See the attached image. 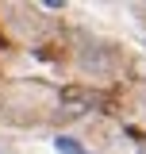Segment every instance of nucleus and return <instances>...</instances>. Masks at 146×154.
I'll return each instance as SVG.
<instances>
[{
	"label": "nucleus",
	"instance_id": "nucleus-1",
	"mask_svg": "<svg viewBox=\"0 0 146 154\" xmlns=\"http://www.w3.org/2000/svg\"><path fill=\"white\" fill-rule=\"evenodd\" d=\"M77 62H81V69H96V73H104V69H108V50H104V46H85V50H81V58H77Z\"/></svg>",
	"mask_w": 146,
	"mask_h": 154
},
{
	"label": "nucleus",
	"instance_id": "nucleus-2",
	"mask_svg": "<svg viewBox=\"0 0 146 154\" xmlns=\"http://www.w3.org/2000/svg\"><path fill=\"white\" fill-rule=\"evenodd\" d=\"M54 146H58V154H81V150H85V146H81L73 135H58V139H54Z\"/></svg>",
	"mask_w": 146,
	"mask_h": 154
},
{
	"label": "nucleus",
	"instance_id": "nucleus-3",
	"mask_svg": "<svg viewBox=\"0 0 146 154\" xmlns=\"http://www.w3.org/2000/svg\"><path fill=\"white\" fill-rule=\"evenodd\" d=\"M81 154H89V150H81Z\"/></svg>",
	"mask_w": 146,
	"mask_h": 154
}]
</instances>
